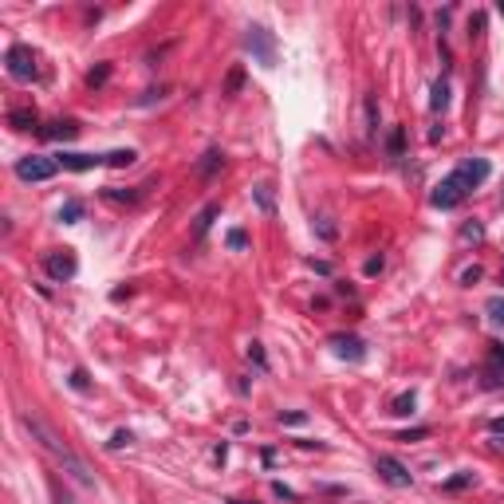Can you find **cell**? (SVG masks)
Masks as SVG:
<instances>
[{"label": "cell", "instance_id": "1", "mask_svg": "<svg viewBox=\"0 0 504 504\" xmlns=\"http://www.w3.org/2000/svg\"><path fill=\"white\" fill-rule=\"evenodd\" d=\"M20 425L28 429V437H32L36 445H40L44 453H51V461L60 465L63 473H71L79 484L95 489V477H91V469L83 465V457L75 453V449H71L67 441H60V434H56V429H51V425L44 422V418H36V414H20Z\"/></svg>", "mask_w": 504, "mask_h": 504}, {"label": "cell", "instance_id": "2", "mask_svg": "<svg viewBox=\"0 0 504 504\" xmlns=\"http://www.w3.org/2000/svg\"><path fill=\"white\" fill-rule=\"evenodd\" d=\"M245 51H252V60L264 67H276V40L264 24H248L245 28Z\"/></svg>", "mask_w": 504, "mask_h": 504}, {"label": "cell", "instance_id": "3", "mask_svg": "<svg viewBox=\"0 0 504 504\" xmlns=\"http://www.w3.org/2000/svg\"><path fill=\"white\" fill-rule=\"evenodd\" d=\"M465 198H469V186H465V178L457 174V169L449 174V178H441V181H437V186H434V193H429V201H434L437 209H457Z\"/></svg>", "mask_w": 504, "mask_h": 504}, {"label": "cell", "instance_id": "4", "mask_svg": "<svg viewBox=\"0 0 504 504\" xmlns=\"http://www.w3.org/2000/svg\"><path fill=\"white\" fill-rule=\"evenodd\" d=\"M4 67H8V75L16 83L36 79V51H32L28 44H12L8 56H4Z\"/></svg>", "mask_w": 504, "mask_h": 504}, {"label": "cell", "instance_id": "5", "mask_svg": "<svg viewBox=\"0 0 504 504\" xmlns=\"http://www.w3.org/2000/svg\"><path fill=\"white\" fill-rule=\"evenodd\" d=\"M56 169H60V162H56V158L28 154V158L16 162V178H20V181H48V178H56Z\"/></svg>", "mask_w": 504, "mask_h": 504}, {"label": "cell", "instance_id": "6", "mask_svg": "<svg viewBox=\"0 0 504 504\" xmlns=\"http://www.w3.org/2000/svg\"><path fill=\"white\" fill-rule=\"evenodd\" d=\"M375 473L382 477L386 484H394V489H410V484H414V473H410L398 457H390V453H378L375 457Z\"/></svg>", "mask_w": 504, "mask_h": 504}, {"label": "cell", "instance_id": "7", "mask_svg": "<svg viewBox=\"0 0 504 504\" xmlns=\"http://www.w3.org/2000/svg\"><path fill=\"white\" fill-rule=\"evenodd\" d=\"M44 272H48L56 284H67V280L79 272V264H75V252H71V248H56V252H48V257H44Z\"/></svg>", "mask_w": 504, "mask_h": 504}, {"label": "cell", "instance_id": "8", "mask_svg": "<svg viewBox=\"0 0 504 504\" xmlns=\"http://www.w3.org/2000/svg\"><path fill=\"white\" fill-rule=\"evenodd\" d=\"M331 347H335L339 358H351V363H363L366 358V343L358 335H331Z\"/></svg>", "mask_w": 504, "mask_h": 504}, {"label": "cell", "instance_id": "9", "mask_svg": "<svg viewBox=\"0 0 504 504\" xmlns=\"http://www.w3.org/2000/svg\"><path fill=\"white\" fill-rule=\"evenodd\" d=\"M75 134H79V122L75 119H56L51 127H40V138H48V142H67Z\"/></svg>", "mask_w": 504, "mask_h": 504}, {"label": "cell", "instance_id": "10", "mask_svg": "<svg viewBox=\"0 0 504 504\" xmlns=\"http://www.w3.org/2000/svg\"><path fill=\"white\" fill-rule=\"evenodd\" d=\"M457 174L465 178V186H469V189H477L484 178H489V162H484V158H465L461 166H457Z\"/></svg>", "mask_w": 504, "mask_h": 504}, {"label": "cell", "instance_id": "11", "mask_svg": "<svg viewBox=\"0 0 504 504\" xmlns=\"http://www.w3.org/2000/svg\"><path fill=\"white\" fill-rule=\"evenodd\" d=\"M56 162H60L63 169H75V174H79V169H95V166H103L107 158H99V154H75V150H67V154H60Z\"/></svg>", "mask_w": 504, "mask_h": 504}, {"label": "cell", "instance_id": "12", "mask_svg": "<svg viewBox=\"0 0 504 504\" xmlns=\"http://www.w3.org/2000/svg\"><path fill=\"white\" fill-rule=\"evenodd\" d=\"M8 127L12 130H36V127H40V115H36V110H12Z\"/></svg>", "mask_w": 504, "mask_h": 504}, {"label": "cell", "instance_id": "13", "mask_svg": "<svg viewBox=\"0 0 504 504\" xmlns=\"http://www.w3.org/2000/svg\"><path fill=\"white\" fill-rule=\"evenodd\" d=\"M221 162H225V154H221V150H205V154H201V162H198V174H201V178H213V174L221 169Z\"/></svg>", "mask_w": 504, "mask_h": 504}, {"label": "cell", "instance_id": "14", "mask_svg": "<svg viewBox=\"0 0 504 504\" xmlns=\"http://www.w3.org/2000/svg\"><path fill=\"white\" fill-rule=\"evenodd\" d=\"M386 154H390V158H402L406 154V130L402 127H394L386 134Z\"/></svg>", "mask_w": 504, "mask_h": 504}, {"label": "cell", "instance_id": "15", "mask_svg": "<svg viewBox=\"0 0 504 504\" xmlns=\"http://www.w3.org/2000/svg\"><path fill=\"white\" fill-rule=\"evenodd\" d=\"M103 198L115 201V205H134L142 198V189H103Z\"/></svg>", "mask_w": 504, "mask_h": 504}, {"label": "cell", "instance_id": "16", "mask_svg": "<svg viewBox=\"0 0 504 504\" xmlns=\"http://www.w3.org/2000/svg\"><path fill=\"white\" fill-rule=\"evenodd\" d=\"M414 406H418L414 390H406V394H398V398H394V402H390V414L406 418V414H414Z\"/></svg>", "mask_w": 504, "mask_h": 504}, {"label": "cell", "instance_id": "17", "mask_svg": "<svg viewBox=\"0 0 504 504\" xmlns=\"http://www.w3.org/2000/svg\"><path fill=\"white\" fill-rule=\"evenodd\" d=\"M217 213H221V205H205V209L198 213V228H193V233H198V237H205V233H209V225H213V217H217Z\"/></svg>", "mask_w": 504, "mask_h": 504}, {"label": "cell", "instance_id": "18", "mask_svg": "<svg viewBox=\"0 0 504 504\" xmlns=\"http://www.w3.org/2000/svg\"><path fill=\"white\" fill-rule=\"evenodd\" d=\"M461 240H465V245H481V240H484V225H481V221L461 225Z\"/></svg>", "mask_w": 504, "mask_h": 504}, {"label": "cell", "instance_id": "19", "mask_svg": "<svg viewBox=\"0 0 504 504\" xmlns=\"http://www.w3.org/2000/svg\"><path fill=\"white\" fill-rule=\"evenodd\" d=\"M107 158V166H115V169H122V166H130V162L138 158L134 150H110V154H103Z\"/></svg>", "mask_w": 504, "mask_h": 504}, {"label": "cell", "instance_id": "20", "mask_svg": "<svg viewBox=\"0 0 504 504\" xmlns=\"http://www.w3.org/2000/svg\"><path fill=\"white\" fill-rule=\"evenodd\" d=\"M429 107H434V110H445V107H449V83H445V79L434 83V99H429Z\"/></svg>", "mask_w": 504, "mask_h": 504}, {"label": "cell", "instance_id": "21", "mask_svg": "<svg viewBox=\"0 0 504 504\" xmlns=\"http://www.w3.org/2000/svg\"><path fill=\"white\" fill-rule=\"evenodd\" d=\"M79 217H83V201H63V209H60V221H63V225H75Z\"/></svg>", "mask_w": 504, "mask_h": 504}, {"label": "cell", "instance_id": "22", "mask_svg": "<svg viewBox=\"0 0 504 504\" xmlns=\"http://www.w3.org/2000/svg\"><path fill=\"white\" fill-rule=\"evenodd\" d=\"M366 134H378V99L366 95Z\"/></svg>", "mask_w": 504, "mask_h": 504}, {"label": "cell", "instance_id": "23", "mask_svg": "<svg viewBox=\"0 0 504 504\" xmlns=\"http://www.w3.org/2000/svg\"><path fill=\"white\" fill-rule=\"evenodd\" d=\"M484 311H489V319H493L496 327H504V296H493L484 304Z\"/></svg>", "mask_w": 504, "mask_h": 504}, {"label": "cell", "instance_id": "24", "mask_svg": "<svg viewBox=\"0 0 504 504\" xmlns=\"http://www.w3.org/2000/svg\"><path fill=\"white\" fill-rule=\"evenodd\" d=\"M469 484H473V473H457V477L445 481V493H461V489H469Z\"/></svg>", "mask_w": 504, "mask_h": 504}, {"label": "cell", "instance_id": "25", "mask_svg": "<svg viewBox=\"0 0 504 504\" xmlns=\"http://www.w3.org/2000/svg\"><path fill=\"white\" fill-rule=\"evenodd\" d=\"M240 87H245V71L233 67V71H228V79H225V95H237Z\"/></svg>", "mask_w": 504, "mask_h": 504}, {"label": "cell", "instance_id": "26", "mask_svg": "<svg viewBox=\"0 0 504 504\" xmlns=\"http://www.w3.org/2000/svg\"><path fill=\"white\" fill-rule=\"evenodd\" d=\"M107 79H110V63H99V67L87 75V87H103Z\"/></svg>", "mask_w": 504, "mask_h": 504}, {"label": "cell", "instance_id": "27", "mask_svg": "<svg viewBox=\"0 0 504 504\" xmlns=\"http://www.w3.org/2000/svg\"><path fill=\"white\" fill-rule=\"evenodd\" d=\"M252 193H257V201H260V209H264V213H272V209H276V201H272V186H257Z\"/></svg>", "mask_w": 504, "mask_h": 504}, {"label": "cell", "instance_id": "28", "mask_svg": "<svg viewBox=\"0 0 504 504\" xmlns=\"http://www.w3.org/2000/svg\"><path fill=\"white\" fill-rule=\"evenodd\" d=\"M51 500H56V504H79V500H75V496L67 493V489H63L60 481H51Z\"/></svg>", "mask_w": 504, "mask_h": 504}, {"label": "cell", "instance_id": "29", "mask_svg": "<svg viewBox=\"0 0 504 504\" xmlns=\"http://www.w3.org/2000/svg\"><path fill=\"white\" fill-rule=\"evenodd\" d=\"M130 441H134V434H130V429H115V437H110V449H122V445H130Z\"/></svg>", "mask_w": 504, "mask_h": 504}, {"label": "cell", "instance_id": "30", "mask_svg": "<svg viewBox=\"0 0 504 504\" xmlns=\"http://www.w3.org/2000/svg\"><path fill=\"white\" fill-rule=\"evenodd\" d=\"M71 386H75V390H87V386H91V378H87V370H83V366H75V370H71Z\"/></svg>", "mask_w": 504, "mask_h": 504}, {"label": "cell", "instance_id": "31", "mask_svg": "<svg viewBox=\"0 0 504 504\" xmlns=\"http://www.w3.org/2000/svg\"><path fill=\"white\" fill-rule=\"evenodd\" d=\"M248 358H252V363H257L260 370L268 366V358H264V351H260V343H252V347H248Z\"/></svg>", "mask_w": 504, "mask_h": 504}, {"label": "cell", "instance_id": "32", "mask_svg": "<svg viewBox=\"0 0 504 504\" xmlns=\"http://www.w3.org/2000/svg\"><path fill=\"white\" fill-rule=\"evenodd\" d=\"M363 272H366V276H378V272H382V257H370L363 264Z\"/></svg>", "mask_w": 504, "mask_h": 504}, {"label": "cell", "instance_id": "33", "mask_svg": "<svg viewBox=\"0 0 504 504\" xmlns=\"http://www.w3.org/2000/svg\"><path fill=\"white\" fill-rule=\"evenodd\" d=\"M307 422V414H299V410H296V414H280V425H304Z\"/></svg>", "mask_w": 504, "mask_h": 504}, {"label": "cell", "instance_id": "34", "mask_svg": "<svg viewBox=\"0 0 504 504\" xmlns=\"http://www.w3.org/2000/svg\"><path fill=\"white\" fill-rule=\"evenodd\" d=\"M245 245H248V237L240 228H233V233H228V248H245Z\"/></svg>", "mask_w": 504, "mask_h": 504}, {"label": "cell", "instance_id": "35", "mask_svg": "<svg viewBox=\"0 0 504 504\" xmlns=\"http://www.w3.org/2000/svg\"><path fill=\"white\" fill-rule=\"evenodd\" d=\"M477 280H481V268H465V272H461V284H477Z\"/></svg>", "mask_w": 504, "mask_h": 504}, {"label": "cell", "instance_id": "36", "mask_svg": "<svg viewBox=\"0 0 504 504\" xmlns=\"http://www.w3.org/2000/svg\"><path fill=\"white\" fill-rule=\"evenodd\" d=\"M481 32H484V16L477 12L473 20H469V36H481Z\"/></svg>", "mask_w": 504, "mask_h": 504}, {"label": "cell", "instance_id": "37", "mask_svg": "<svg viewBox=\"0 0 504 504\" xmlns=\"http://www.w3.org/2000/svg\"><path fill=\"white\" fill-rule=\"evenodd\" d=\"M425 434H429V429H425V425H422V429H410V434H402V437H398V441H418V437H425Z\"/></svg>", "mask_w": 504, "mask_h": 504}, {"label": "cell", "instance_id": "38", "mask_svg": "<svg viewBox=\"0 0 504 504\" xmlns=\"http://www.w3.org/2000/svg\"><path fill=\"white\" fill-rule=\"evenodd\" d=\"M272 493H276V496H287V500H292V496H296V493H292V489H287V484H272Z\"/></svg>", "mask_w": 504, "mask_h": 504}, {"label": "cell", "instance_id": "39", "mask_svg": "<svg viewBox=\"0 0 504 504\" xmlns=\"http://www.w3.org/2000/svg\"><path fill=\"white\" fill-rule=\"evenodd\" d=\"M489 429H493V434H504V418H493V422H489Z\"/></svg>", "mask_w": 504, "mask_h": 504}, {"label": "cell", "instance_id": "40", "mask_svg": "<svg viewBox=\"0 0 504 504\" xmlns=\"http://www.w3.org/2000/svg\"><path fill=\"white\" fill-rule=\"evenodd\" d=\"M493 358L496 363H504V343H493Z\"/></svg>", "mask_w": 504, "mask_h": 504}, {"label": "cell", "instance_id": "41", "mask_svg": "<svg viewBox=\"0 0 504 504\" xmlns=\"http://www.w3.org/2000/svg\"><path fill=\"white\" fill-rule=\"evenodd\" d=\"M496 12H500V16H504V0H500V4H496Z\"/></svg>", "mask_w": 504, "mask_h": 504}, {"label": "cell", "instance_id": "42", "mask_svg": "<svg viewBox=\"0 0 504 504\" xmlns=\"http://www.w3.org/2000/svg\"><path fill=\"white\" fill-rule=\"evenodd\" d=\"M228 504H245V500H228Z\"/></svg>", "mask_w": 504, "mask_h": 504}]
</instances>
